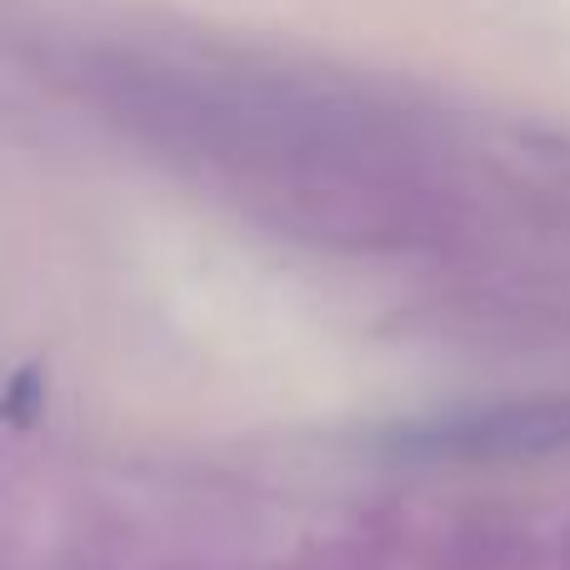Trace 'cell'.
<instances>
[{
  "mask_svg": "<svg viewBox=\"0 0 570 570\" xmlns=\"http://www.w3.org/2000/svg\"><path fill=\"white\" fill-rule=\"evenodd\" d=\"M570 445V395L455 405L385 431V451L411 461H531Z\"/></svg>",
  "mask_w": 570,
  "mask_h": 570,
  "instance_id": "6da1fadb",
  "label": "cell"
}]
</instances>
